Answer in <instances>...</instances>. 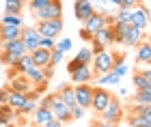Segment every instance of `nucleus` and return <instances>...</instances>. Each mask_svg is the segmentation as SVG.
<instances>
[{
  "mask_svg": "<svg viewBox=\"0 0 151 127\" xmlns=\"http://www.w3.org/2000/svg\"><path fill=\"white\" fill-rule=\"evenodd\" d=\"M37 32L39 37H54L56 39L60 32H63V17L58 19H45V22H37Z\"/></svg>",
  "mask_w": 151,
  "mask_h": 127,
  "instance_id": "6e6552de",
  "label": "nucleus"
},
{
  "mask_svg": "<svg viewBox=\"0 0 151 127\" xmlns=\"http://www.w3.org/2000/svg\"><path fill=\"white\" fill-rule=\"evenodd\" d=\"M84 108H80V106H73V108H71V121H78V118H82V116H84Z\"/></svg>",
  "mask_w": 151,
  "mask_h": 127,
  "instance_id": "4c0bfd02",
  "label": "nucleus"
},
{
  "mask_svg": "<svg viewBox=\"0 0 151 127\" xmlns=\"http://www.w3.org/2000/svg\"><path fill=\"white\" fill-rule=\"evenodd\" d=\"M119 63H125V54H123V52L114 54V65H119Z\"/></svg>",
  "mask_w": 151,
  "mask_h": 127,
  "instance_id": "a18cd8bd",
  "label": "nucleus"
},
{
  "mask_svg": "<svg viewBox=\"0 0 151 127\" xmlns=\"http://www.w3.org/2000/svg\"><path fill=\"white\" fill-rule=\"evenodd\" d=\"M26 101V93H19V91H11L9 88V99H6V106H11L13 110H19Z\"/></svg>",
  "mask_w": 151,
  "mask_h": 127,
  "instance_id": "4be33fe9",
  "label": "nucleus"
},
{
  "mask_svg": "<svg viewBox=\"0 0 151 127\" xmlns=\"http://www.w3.org/2000/svg\"><path fill=\"white\" fill-rule=\"evenodd\" d=\"M54 48L60 50V52H69V50H71V39H69V37H67V39H60V41H56Z\"/></svg>",
  "mask_w": 151,
  "mask_h": 127,
  "instance_id": "c9c22d12",
  "label": "nucleus"
},
{
  "mask_svg": "<svg viewBox=\"0 0 151 127\" xmlns=\"http://www.w3.org/2000/svg\"><path fill=\"white\" fill-rule=\"evenodd\" d=\"M82 63H78V61H76V58H73V61H69V63H67V71H76V69H78V67H80Z\"/></svg>",
  "mask_w": 151,
  "mask_h": 127,
  "instance_id": "ea45409f",
  "label": "nucleus"
},
{
  "mask_svg": "<svg viewBox=\"0 0 151 127\" xmlns=\"http://www.w3.org/2000/svg\"><path fill=\"white\" fill-rule=\"evenodd\" d=\"M6 125H9V123H6V121H0V127H6Z\"/></svg>",
  "mask_w": 151,
  "mask_h": 127,
  "instance_id": "49530a36",
  "label": "nucleus"
},
{
  "mask_svg": "<svg viewBox=\"0 0 151 127\" xmlns=\"http://www.w3.org/2000/svg\"><path fill=\"white\" fill-rule=\"evenodd\" d=\"M127 123H129V127H151V118L140 116V114H129Z\"/></svg>",
  "mask_w": 151,
  "mask_h": 127,
  "instance_id": "c85d7f7f",
  "label": "nucleus"
},
{
  "mask_svg": "<svg viewBox=\"0 0 151 127\" xmlns=\"http://www.w3.org/2000/svg\"><path fill=\"white\" fill-rule=\"evenodd\" d=\"M93 78H95V73L91 69V65H80L76 71H71L73 84H86V82H91Z\"/></svg>",
  "mask_w": 151,
  "mask_h": 127,
  "instance_id": "ddd939ff",
  "label": "nucleus"
},
{
  "mask_svg": "<svg viewBox=\"0 0 151 127\" xmlns=\"http://www.w3.org/2000/svg\"><path fill=\"white\" fill-rule=\"evenodd\" d=\"M76 61L82 63V65H91V61H93V52H91V48H88V45L80 48L78 54H76Z\"/></svg>",
  "mask_w": 151,
  "mask_h": 127,
  "instance_id": "cd10ccee",
  "label": "nucleus"
},
{
  "mask_svg": "<svg viewBox=\"0 0 151 127\" xmlns=\"http://www.w3.org/2000/svg\"><path fill=\"white\" fill-rule=\"evenodd\" d=\"M110 71H114L116 76H121V78H123V76H125V73H127V65H125V63H119V65H114V67H112Z\"/></svg>",
  "mask_w": 151,
  "mask_h": 127,
  "instance_id": "58836bf2",
  "label": "nucleus"
},
{
  "mask_svg": "<svg viewBox=\"0 0 151 127\" xmlns=\"http://www.w3.org/2000/svg\"><path fill=\"white\" fill-rule=\"evenodd\" d=\"M116 127H119V125H116Z\"/></svg>",
  "mask_w": 151,
  "mask_h": 127,
  "instance_id": "09e8293b",
  "label": "nucleus"
},
{
  "mask_svg": "<svg viewBox=\"0 0 151 127\" xmlns=\"http://www.w3.org/2000/svg\"><path fill=\"white\" fill-rule=\"evenodd\" d=\"M114 67V54L108 52L106 48L93 54V61H91V69L95 76H104V73H110V69Z\"/></svg>",
  "mask_w": 151,
  "mask_h": 127,
  "instance_id": "f03ea898",
  "label": "nucleus"
},
{
  "mask_svg": "<svg viewBox=\"0 0 151 127\" xmlns=\"http://www.w3.org/2000/svg\"><path fill=\"white\" fill-rule=\"evenodd\" d=\"M129 26H134V28H140V30H145L147 28V24H149V11H147V6L145 4H138V6H134L132 11H129Z\"/></svg>",
  "mask_w": 151,
  "mask_h": 127,
  "instance_id": "1a4fd4ad",
  "label": "nucleus"
},
{
  "mask_svg": "<svg viewBox=\"0 0 151 127\" xmlns=\"http://www.w3.org/2000/svg\"><path fill=\"white\" fill-rule=\"evenodd\" d=\"M93 11H95V4L91 0H76L73 2V15H76L78 22H84Z\"/></svg>",
  "mask_w": 151,
  "mask_h": 127,
  "instance_id": "f8f14e48",
  "label": "nucleus"
},
{
  "mask_svg": "<svg viewBox=\"0 0 151 127\" xmlns=\"http://www.w3.org/2000/svg\"><path fill=\"white\" fill-rule=\"evenodd\" d=\"M52 95V103H50V110H52V114H54V118L56 121H60V123H69L71 121V108L67 106L63 99H60L56 93H50Z\"/></svg>",
  "mask_w": 151,
  "mask_h": 127,
  "instance_id": "423d86ee",
  "label": "nucleus"
},
{
  "mask_svg": "<svg viewBox=\"0 0 151 127\" xmlns=\"http://www.w3.org/2000/svg\"><path fill=\"white\" fill-rule=\"evenodd\" d=\"M151 63V45L147 39H142V41L136 45V65H149Z\"/></svg>",
  "mask_w": 151,
  "mask_h": 127,
  "instance_id": "4468645a",
  "label": "nucleus"
},
{
  "mask_svg": "<svg viewBox=\"0 0 151 127\" xmlns=\"http://www.w3.org/2000/svg\"><path fill=\"white\" fill-rule=\"evenodd\" d=\"M132 103H140V106L151 103V88H138L132 95Z\"/></svg>",
  "mask_w": 151,
  "mask_h": 127,
  "instance_id": "a878e982",
  "label": "nucleus"
},
{
  "mask_svg": "<svg viewBox=\"0 0 151 127\" xmlns=\"http://www.w3.org/2000/svg\"><path fill=\"white\" fill-rule=\"evenodd\" d=\"M52 118H54V114H52L50 108L37 106V110L32 112V127H41V125H45L47 121H52Z\"/></svg>",
  "mask_w": 151,
  "mask_h": 127,
  "instance_id": "f3484780",
  "label": "nucleus"
},
{
  "mask_svg": "<svg viewBox=\"0 0 151 127\" xmlns=\"http://www.w3.org/2000/svg\"><path fill=\"white\" fill-rule=\"evenodd\" d=\"M0 48H2V52H9V54H13L15 58H22L26 54V48H24V43H22V39L4 41V43H0Z\"/></svg>",
  "mask_w": 151,
  "mask_h": 127,
  "instance_id": "2eb2a0df",
  "label": "nucleus"
},
{
  "mask_svg": "<svg viewBox=\"0 0 151 127\" xmlns=\"http://www.w3.org/2000/svg\"><path fill=\"white\" fill-rule=\"evenodd\" d=\"M110 99H112L110 91H104L101 86H93V97H91V106H88V108H91L95 114H101V110L110 103Z\"/></svg>",
  "mask_w": 151,
  "mask_h": 127,
  "instance_id": "0eeeda50",
  "label": "nucleus"
},
{
  "mask_svg": "<svg viewBox=\"0 0 151 127\" xmlns=\"http://www.w3.org/2000/svg\"><path fill=\"white\" fill-rule=\"evenodd\" d=\"M93 127H95V125H93Z\"/></svg>",
  "mask_w": 151,
  "mask_h": 127,
  "instance_id": "8fccbe9b",
  "label": "nucleus"
},
{
  "mask_svg": "<svg viewBox=\"0 0 151 127\" xmlns=\"http://www.w3.org/2000/svg\"><path fill=\"white\" fill-rule=\"evenodd\" d=\"M37 106H39V103L35 101V99L26 97V101H24V106H22V108L17 110V114H24V116H28V114H32V112L37 110Z\"/></svg>",
  "mask_w": 151,
  "mask_h": 127,
  "instance_id": "c756f323",
  "label": "nucleus"
},
{
  "mask_svg": "<svg viewBox=\"0 0 151 127\" xmlns=\"http://www.w3.org/2000/svg\"><path fill=\"white\" fill-rule=\"evenodd\" d=\"M138 4H142V0H119V9H134Z\"/></svg>",
  "mask_w": 151,
  "mask_h": 127,
  "instance_id": "e433bc0d",
  "label": "nucleus"
},
{
  "mask_svg": "<svg viewBox=\"0 0 151 127\" xmlns=\"http://www.w3.org/2000/svg\"><path fill=\"white\" fill-rule=\"evenodd\" d=\"M91 43H93V48H91V52H93V54H97V52H101V50H104V45H101V43H97L95 39H91Z\"/></svg>",
  "mask_w": 151,
  "mask_h": 127,
  "instance_id": "79ce46f5",
  "label": "nucleus"
},
{
  "mask_svg": "<svg viewBox=\"0 0 151 127\" xmlns=\"http://www.w3.org/2000/svg\"><path fill=\"white\" fill-rule=\"evenodd\" d=\"M91 2H93V4H97V2H99V0H91Z\"/></svg>",
  "mask_w": 151,
  "mask_h": 127,
  "instance_id": "de8ad7c7",
  "label": "nucleus"
},
{
  "mask_svg": "<svg viewBox=\"0 0 151 127\" xmlns=\"http://www.w3.org/2000/svg\"><path fill=\"white\" fill-rule=\"evenodd\" d=\"M30 54V58H32V65L35 67H47L50 65V50H43V48H37V50H32V52H28Z\"/></svg>",
  "mask_w": 151,
  "mask_h": 127,
  "instance_id": "a211bd4d",
  "label": "nucleus"
},
{
  "mask_svg": "<svg viewBox=\"0 0 151 127\" xmlns=\"http://www.w3.org/2000/svg\"><path fill=\"white\" fill-rule=\"evenodd\" d=\"M93 39L97 43H101L104 48H108V45L114 43V28H112V26H101V28L93 35Z\"/></svg>",
  "mask_w": 151,
  "mask_h": 127,
  "instance_id": "dca6fc26",
  "label": "nucleus"
},
{
  "mask_svg": "<svg viewBox=\"0 0 151 127\" xmlns=\"http://www.w3.org/2000/svg\"><path fill=\"white\" fill-rule=\"evenodd\" d=\"M50 103H52V95H45V97L39 101V106H43V108H50Z\"/></svg>",
  "mask_w": 151,
  "mask_h": 127,
  "instance_id": "37998d69",
  "label": "nucleus"
},
{
  "mask_svg": "<svg viewBox=\"0 0 151 127\" xmlns=\"http://www.w3.org/2000/svg\"><path fill=\"white\" fill-rule=\"evenodd\" d=\"M6 99H9V88H0V106L6 103Z\"/></svg>",
  "mask_w": 151,
  "mask_h": 127,
  "instance_id": "a19ab883",
  "label": "nucleus"
},
{
  "mask_svg": "<svg viewBox=\"0 0 151 127\" xmlns=\"http://www.w3.org/2000/svg\"><path fill=\"white\" fill-rule=\"evenodd\" d=\"M129 114H140V116H147L151 118V103H145V106H140V103H134V108Z\"/></svg>",
  "mask_w": 151,
  "mask_h": 127,
  "instance_id": "2f4dec72",
  "label": "nucleus"
},
{
  "mask_svg": "<svg viewBox=\"0 0 151 127\" xmlns=\"http://www.w3.org/2000/svg\"><path fill=\"white\" fill-rule=\"evenodd\" d=\"M26 78L32 82V86H47V80H45L43 69H41V67H32V69L26 73Z\"/></svg>",
  "mask_w": 151,
  "mask_h": 127,
  "instance_id": "412c9836",
  "label": "nucleus"
},
{
  "mask_svg": "<svg viewBox=\"0 0 151 127\" xmlns=\"http://www.w3.org/2000/svg\"><path fill=\"white\" fill-rule=\"evenodd\" d=\"M24 0H6L4 2V13H22Z\"/></svg>",
  "mask_w": 151,
  "mask_h": 127,
  "instance_id": "7c9ffc66",
  "label": "nucleus"
},
{
  "mask_svg": "<svg viewBox=\"0 0 151 127\" xmlns=\"http://www.w3.org/2000/svg\"><path fill=\"white\" fill-rule=\"evenodd\" d=\"M56 95L63 99V101L69 106V108H73L76 106V97H73V86H67V84H60L58 86V93Z\"/></svg>",
  "mask_w": 151,
  "mask_h": 127,
  "instance_id": "5701e85b",
  "label": "nucleus"
},
{
  "mask_svg": "<svg viewBox=\"0 0 151 127\" xmlns=\"http://www.w3.org/2000/svg\"><path fill=\"white\" fill-rule=\"evenodd\" d=\"M19 39H22L26 52H32L39 48V32L35 26H22V32H19Z\"/></svg>",
  "mask_w": 151,
  "mask_h": 127,
  "instance_id": "9b49d317",
  "label": "nucleus"
},
{
  "mask_svg": "<svg viewBox=\"0 0 151 127\" xmlns=\"http://www.w3.org/2000/svg\"><path fill=\"white\" fill-rule=\"evenodd\" d=\"M41 127H63V123L56 121V118H52V121H47L45 125H41Z\"/></svg>",
  "mask_w": 151,
  "mask_h": 127,
  "instance_id": "c03bdc74",
  "label": "nucleus"
},
{
  "mask_svg": "<svg viewBox=\"0 0 151 127\" xmlns=\"http://www.w3.org/2000/svg\"><path fill=\"white\" fill-rule=\"evenodd\" d=\"M129 11L132 9H119L116 11V15H114V22H129Z\"/></svg>",
  "mask_w": 151,
  "mask_h": 127,
  "instance_id": "f704fd0d",
  "label": "nucleus"
},
{
  "mask_svg": "<svg viewBox=\"0 0 151 127\" xmlns=\"http://www.w3.org/2000/svg\"><path fill=\"white\" fill-rule=\"evenodd\" d=\"M11 91H19V93H28L32 88V82L26 76H22V73H17L15 78H11Z\"/></svg>",
  "mask_w": 151,
  "mask_h": 127,
  "instance_id": "6ab92c4d",
  "label": "nucleus"
},
{
  "mask_svg": "<svg viewBox=\"0 0 151 127\" xmlns=\"http://www.w3.org/2000/svg\"><path fill=\"white\" fill-rule=\"evenodd\" d=\"M32 67H35V65H32V58H30L28 52H26V54L19 58L15 65H13V69H15V73H22V76H26V73H28Z\"/></svg>",
  "mask_w": 151,
  "mask_h": 127,
  "instance_id": "b1692460",
  "label": "nucleus"
},
{
  "mask_svg": "<svg viewBox=\"0 0 151 127\" xmlns=\"http://www.w3.org/2000/svg\"><path fill=\"white\" fill-rule=\"evenodd\" d=\"M82 24H84V26L80 28V37H82V41H84V43H88V41L93 39L95 32H97L101 26H106V24H104V13L93 11V13H91V15H88Z\"/></svg>",
  "mask_w": 151,
  "mask_h": 127,
  "instance_id": "7ed1b4c3",
  "label": "nucleus"
},
{
  "mask_svg": "<svg viewBox=\"0 0 151 127\" xmlns=\"http://www.w3.org/2000/svg\"><path fill=\"white\" fill-rule=\"evenodd\" d=\"M63 58H65V52H60V50H56V48L50 52V65H52V67H54V65H58L60 61H63Z\"/></svg>",
  "mask_w": 151,
  "mask_h": 127,
  "instance_id": "72a5a7b5",
  "label": "nucleus"
},
{
  "mask_svg": "<svg viewBox=\"0 0 151 127\" xmlns=\"http://www.w3.org/2000/svg\"><path fill=\"white\" fill-rule=\"evenodd\" d=\"M0 24H2V26H17V28H22L24 19H22L19 13H4V15L0 17Z\"/></svg>",
  "mask_w": 151,
  "mask_h": 127,
  "instance_id": "393cba45",
  "label": "nucleus"
},
{
  "mask_svg": "<svg viewBox=\"0 0 151 127\" xmlns=\"http://www.w3.org/2000/svg\"><path fill=\"white\" fill-rule=\"evenodd\" d=\"M112 28H114V43H121L125 48H136L145 39V30L134 28L125 22H114Z\"/></svg>",
  "mask_w": 151,
  "mask_h": 127,
  "instance_id": "f257e3e1",
  "label": "nucleus"
},
{
  "mask_svg": "<svg viewBox=\"0 0 151 127\" xmlns=\"http://www.w3.org/2000/svg\"><path fill=\"white\" fill-rule=\"evenodd\" d=\"M19 32H22V28H17V26H2L0 24V43L11 41V39H19Z\"/></svg>",
  "mask_w": 151,
  "mask_h": 127,
  "instance_id": "aec40b11",
  "label": "nucleus"
},
{
  "mask_svg": "<svg viewBox=\"0 0 151 127\" xmlns=\"http://www.w3.org/2000/svg\"><path fill=\"white\" fill-rule=\"evenodd\" d=\"M101 121H106V123H112V125H119L121 121H123V106H121V101H119V97H114L112 95V99H110V103L106 106L104 110H101Z\"/></svg>",
  "mask_w": 151,
  "mask_h": 127,
  "instance_id": "39448f33",
  "label": "nucleus"
},
{
  "mask_svg": "<svg viewBox=\"0 0 151 127\" xmlns=\"http://www.w3.org/2000/svg\"><path fill=\"white\" fill-rule=\"evenodd\" d=\"M37 22H45V19H58L63 17V2L60 0H50L45 6H41L39 11H32Z\"/></svg>",
  "mask_w": 151,
  "mask_h": 127,
  "instance_id": "20e7f679",
  "label": "nucleus"
},
{
  "mask_svg": "<svg viewBox=\"0 0 151 127\" xmlns=\"http://www.w3.org/2000/svg\"><path fill=\"white\" fill-rule=\"evenodd\" d=\"M17 118V110H13L11 106L2 103L0 106V121H6V123H13Z\"/></svg>",
  "mask_w": 151,
  "mask_h": 127,
  "instance_id": "bb28decb",
  "label": "nucleus"
},
{
  "mask_svg": "<svg viewBox=\"0 0 151 127\" xmlns=\"http://www.w3.org/2000/svg\"><path fill=\"white\" fill-rule=\"evenodd\" d=\"M73 97H76V106L80 108H88L91 106V97H93V86L91 84H76L73 86Z\"/></svg>",
  "mask_w": 151,
  "mask_h": 127,
  "instance_id": "9d476101",
  "label": "nucleus"
},
{
  "mask_svg": "<svg viewBox=\"0 0 151 127\" xmlns=\"http://www.w3.org/2000/svg\"><path fill=\"white\" fill-rule=\"evenodd\" d=\"M54 45H56V39L54 37H39V48H43V50H54Z\"/></svg>",
  "mask_w": 151,
  "mask_h": 127,
  "instance_id": "473e14b6",
  "label": "nucleus"
}]
</instances>
